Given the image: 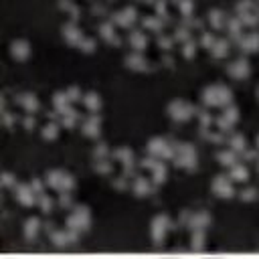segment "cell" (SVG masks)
Here are the masks:
<instances>
[{
  "mask_svg": "<svg viewBox=\"0 0 259 259\" xmlns=\"http://www.w3.org/2000/svg\"><path fill=\"white\" fill-rule=\"evenodd\" d=\"M233 101V91L227 87V85L221 83H213L207 85L203 89V103L205 105H213V107H225Z\"/></svg>",
  "mask_w": 259,
  "mask_h": 259,
  "instance_id": "obj_1",
  "label": "cell"
},
{
  "mask_svg": "<svg viewBox=\"0 0 259 259\" xmlns=\"http://www.w3.org/2000/svg\"><path fill=\"white\" fill-rule=\"evenodd\" d=\"M174 164L180 168H194L197 166V150L188 142L174 144Z\"/></svg>",
  "mask_w": 259,
  "mask_h": 259,
  "instance_id": "obj_2",
  "label": "cell"
},
{
  "mask_svg": "<svg viewBox=\"0 0 259 259\" xmlns=\"http://www.w3.org/2000/svg\"><path fill=\"white\" fill-rule=\"evenodd\" d=\"M45 182H47L49 186L57 188L59 192H63V190H73V186H75V178L69 174V172L59 170V168L47 170V174H45Z\"/></svg>",
  "mask_w": 259,
  "mask_h": 259,
  "instance_id": "obj_3",
  "label": "cell"
},
{
  "mask_svg": "<svg viewBox=\"0 0 259 259\" xmlns=\"http://www.w3.org/2000/svg\"><path fill=\"white\" fill-rule=\"evenodd\" d=\"M146 150H148V154H152V156H158L162 160H172L174 158V144H170L166 138H150L148 144H146Z\"/></svg>",
  "mask_w": 259,
  "mask_h": 259,
  "instance_id": "obj_4",
  "label": "cell"
},
{
  "mask_svg": "<svg viewBox=\"0 0 259 259\" xmlns=\"http://www.w3.org/2000/svg\"><path fill=\"white\" fill-rule=\"evenodd\" d=\"M89 225H91V213L87 207H75L67 217V229H73L77 233L87 231Z\"/></svg>",
  "mask_w": 259,
  "mask_h": 259,
  "instance_id": "obj_5",
  "label": "cell"
},
{
  "mask_svg": "<svg viewBox=\"0 0 259 259\" xmlns=\"http://www.w3.org/2000/svg\"><path fill=\"white\" fill-rule=\"evenodd\" d=\"M237 120H239V107H237V105H233V103L225 105V107H223V114H221V116H219V120H217L219 132H223V134L231 132Z\"/></svg>",
  "mask_w": 259,
  "mask_h": 259,
  "instance_id": "obj_6",
  "label": "cell"
},
{
  "mask_svg": "<svg viewBox=\"0 0 259 259\" xmlns=\"http://www.w3.org/2000/svg\"><path fill=\"white\" fill-rule=\"evenodd\" d=\"M168 114H170L172 120H176V122H186L194 114V107L184 99H172L170 105H168Z\"/></svg>",
  "mask_w": 259,
  "mask_h": 259,
  "instance_id": "obj_7",
  "label": "cell"
},
{
  "mask_svg": "<svg viewBox=\"0 0 259 259\" xmlns=\"http://www.w3.org/2000/svg\"><path fill=\"white\" fill-rule=\"evenodd\" d=\"M211 188L213 192L217 194L221 199H231L235 194V188H233V178L231 176H225V174H217L211 182Z\"/></svg>",
  "mask_w": 259,
  "mask_h": 259,
  "instance_id": "obj_8",
  "label": "cell"
},
{
  "mask_svg": "<svg viewBox=\"0 0 259 259\" xmlns=\"http://www.w3.org/2000/svg\"><path fill=\"white\" fill-rule=\"evenodd\" d=\"M12 192H14V199L20 205H25V207H33L39 201V194L35 192V188L31 186V182L29 184H14Z\"/></svg>",
  "mask_w": 259,
  "mask_h": 259,
  "instance_id": "obj_9",
  "label": "cell"
},
{
  "mask_svg": "<svg viewBox=\"0 0 259 259\" xmlns=\"http://www.w3.org/2000/svg\"><path fill=\"white\" fill-rule=\"evenodd\" d=\"M168 229H170V217H168V215H156L154 221H152V227H150L154 243H162L164 241Z\"/></svg>",
  "mask_w": 259,
  "mask_h": 259,
  "instance_id": "obj_10",
  "label": "cell"
},
{
  "mask_svg": "<svg viewBox=\"0 0 259 259\" xmlns=\"http://www.w3.org/2000/svg\"><path fill=\"white\" fill-rule=\"evenodd\" d=\"M136 16H138L136 6H124L122 10H118V12L112 14V23L118 25V27L128 29V27H132L136 23Z\"/></svg>",
  "mask_w": 259,
  "mask_h": 259,
  "instance_id": "obj_11",
  "label": "cell"
},
{
  "mask_svg": "<svg viewBox=\"0 0 259 259\" xmlns=\"http://www.w3.org/2000/svg\"><path fill=\"white\" fill-rule=\"evenodd\" d=\"M227 73L231 77H235V79H245L251 73V65H249V61L245 57H239V59H235V61H231L227 65Z\"/></svg>",
  "mask_w": 259,
  "mask_h": 259,
  "instance_id": "obj_12",
  "label": "cell"
},
{
  "mask_svg": "<svg viewBox=\"0 0 259 259\" xmlns=\"http://www.w3.org/2000/svg\"><path fill=\"white\" fill-rule=\"evenodd\" d=\"M237 45L243 53H253V51H259V33L251 31V33H245L237 39Z\"/></svg>",
  "mask_w": 259,
  "mask_h": 259,
  "instance_id": "obj_13",
  "label": "cell"
},
{
  "mask_svg": "<svg viewBox=\"0 0 259 259\" xmlns=\"http://www.w3.org/2000/svg\"><path fill=\"white\" fill-rule=\"evenodd\" d=\"M99 124H101V118L97 116V112H91L87 118L83 120L81 124V130L85 136H91V138H97L99 136Z\"/></svg>",
  "mask_w": 259,
  "mask_h": 259,
  "instance_id": "obj_14",
  "label": "cell"
},
{
  "mask_svg": "<svg viewBox=\"0 0 259 259\" xmlns=\"http://www.w3.org/2000/svg\"><path fill=\"white\" fill-rule=\"evenodd\" d=\"M10 55L18 61H25L29 55H31V45L27 39H14L10 43Z\"/></svg>",
  "mask_w": 259,
  "mask_h": 259,
  "instance_id": "obj_15",
  "label": "cell"
},
{
  "mask_svg": "<svg viewBox=\"0 0 259 259\" xmlns=\"http://www.w3.org/2000/svg\"><path fill=\"white\" fill-rule=\"evenodd\" d=\"M209 225H211V215H209L207 211L192 213L190 219H188V227H190L192 231H205Z\"/></svg>",
  "mask_w": 259,
  "mask_h": 259,
  "instance_id": "obj_16",
  "label": "cell"
},
{
  "mask_svg": "<svg viewBox=\"0 0 259 259\" xmlns=\"http://www.w3.org/2000/svg\"><path fill=\"white\" fill-rule=\"evenodd\" d=\"M128 43H130V47H132L134 51H144L148 47V37L144 31L140 29H132L128 35Z\"/></svg>",
  "mask_w": 259,
  "mask_h": 259,
  "instance_id": "obj_17",
  "label": "cell"
},
{
  "mask_svg": "<svg viewBox=\"0 0 259 259\" xmlns=\"http://www.w3.org/2000/svg\"><path fill=\"white\" fill-rule=\"evenodd\" d=\"M126 65L130 69H136V71H144L148 67V61L142 55V51H132L126 55Z\"/></svg>",
  "mask_w": 259,
  "mask_h": 259,
  "instance_id": "obj_18",
  "label": "cell"
},
{
  "mask_svg": "<svg viewBox=\"0 0 259 259\" xmlns=\"http://www.w3.org/2000/svg\"><path fill=\"white\" fill-rule=\"evenodd\" d=\"M61 31H63V37H65V41H67V43H71V45H77V43L81 41V37H83V33L79 31V27L73 23V20H71V23H65Z\"/></svg>",
  "mask_w": 259,
  "mask_h": 259,
  "instance_id": "obj_19",
  "label": "cell"
},
{
  "mask_svg": "<svg viewBox=\"0 0 259 259\" xmlns=\"http://www.w3.org/2000/svg\"><path fill=\"white\" fill-rule=\"evenodd\" d=\"M18 103L25 107L27 114H35L39 110V97L35 93H20L18 95Z\"/></svg>",
  "mask_w": 259,
  "mask_h": 259,
  "instance_id": "obj_20",
  "label": "cell"
},
{
  "mask_svg": "<svg viewBox=\"0 0 259 259\" xmlns=\"http://www.w3.org/2000/svg\"><path fill=\"white\" fill-rule=\"evenodd\" d=\"M99 35H101L107 43H112V45H120V39H118V35H116V29H114L112 20H107V23H101V25H99Z\"/></svg>",
  "mask_w": 259,
  "mask_h": 259,
  "instance_id": "obj_21",
  "label": "cell"
},
{
  "mask_svg": "<svg viewBox=\"0 0 259 259\" xmlns=\"http://www.w3.org/2000/svg\"><path fill=\"white\" fill-rule=\"evenodd\" d=\"M229 176L233 180H237V182H247L249 180V170H247V166L243 162H235L231 166V174Z\"/></svg>",
  "mask_w": 259,
  "mask_h": 259,
  "instance_id": "obj_22",
  "label": "cell"
},
{
  "mask_svg": "<svg viewBox=\"0 0 259 259\" xmlns=\"http://www.w3.org/2000/svg\"><path fill=\"white\" fill-rule=\"evenodd\" d=\"M132 190L138 194V197H146L152 190V184L146 176H134V182H132Z\"/></svg>",
  "mask_w": 259,
  "mask_h": 259,
  "instance_id": "obj_23",
  "label": "cell"
},
{
  "mask_svg": "<svg viewBox=\"0 0 259 259\" xmlns=\"http://www.w3.org/2000/svg\"><path fill=\"white\" fill-rule=\"evenodd\" d=\"M225 29H227V33L237 41L241 37V29H243V23L239 20V16H229L227 20H225Z\"/></svg>",
  "mask_w": 259,
  "mask_h": 259,
  "instance_id": "obj_24",
  "label": "cell"
},
{
  "mask_svg": "<svg viewBox=\"0 0 259 259\" xmlns=\"http://www.w3.org/2000/svg\"><path fill=\"white\" fill-rule=\"evenodd\" d=\"M209 51H211L213 57H217V59L227 57V55H229V41H227V39H217V41L213 43V47H211Z\"/></svg>",
  "mask_w": 259,
  "mask_h": 259,
  "instance_id": "obj_25",
  "label": "cell"
},
{
  "mask_svg": "<svg viewBox=\"0 0 259 259\" xmlns=\"http://www.w3.org/2000/svg\"><path fill=\"white\" fill-rule=\"evenodd\" d=\"M83 103H85V107H87L89 112H97L101 107V97L95 91H87V93H83Z\"/></svg>",
  "mask_w": 259,
  "mask_h": 259,
  "instance_id": "obj_26",
  "label": "cell"
},
{
  "mask_svg": "<svg viewBox=\"0 0 259 259\" xmlns=\"http://www.w3.org/2000/svg\"><path fill=\"white\" fill-rule=\"evenodd\" d=\"M209 23H211V27L213 29H223L225 27V20H227V16L223 14V10H219V8H213V10H209Z\"/></svg>",
  "mask_w": 259,
  "mask_h": 259,
  "instance_id": "obj_27",
  "label": "cell"
},
{
  "mask_svg": "<svg viewBox=\"0 0 259 259\" xmlns=\"http://www.w3.org/2000/svg\"><path fill=\"white\" fill-rule=\"evenodd\" d=\"M217 158H219V162L223 164V166H233L235 162H239V160H237V152H235V150L233 148H225V150H221V152L217 154Z\"/></svg>",
  "mask_w": 259,
  "mask_h": 259,
  "instance_id": "obj_28",
  "label": "cell"
},
{
  "mask_svg": "<svg viewBox=\"0 0 259 259\" xmlns=\"http://www.w3.org/2000/svg\"><path fill=\"white\" fill-rule=\"evenodd\" d=\"M144 27L152 33H160L162 31V18L158 14H150V16L144 18Z\"/></svg>",
  "mask_w": 259,
  "mask_h": 259,
  "instance_id": "obj_29",
  "label": "cell"
},
{
  "mask_svg": "<svg viewBox=\"0 0 259 259\" xmlns=\"http://www.w3.org/2000/svg\"><path fill=\"white\" fill-rule=\"evenodd\" d=\"M166 176H168V170H166V164L160 160L154 168H152V180H154V184H160V182H164L166 180Z\"/></svg>",
  "mask_w": 259,
  "mask_h": 259,
  "instance_id": "obj_30",
  "label": "cell"
},
{
  "mask_svg": "<svg viewBox=\"0 0 259 259\" xmlns=\"http://www.w3.org/2000/svg\"><path fill=\"white\" fill-rule=\"evenodd\" d=\"M229 146L235 150L237 154H241L243 150L247 148V140H245V136H243V134H233V136H231V140H229Z\"/></svg>",
  "mask_w": 259,
  "mask_h": 259,
  "instance_id": "obj_31",
  "label": "cell"
},
{
  "mask_svg": "<svg viewBox=\"0 0 259 259\" xmlns=\"http://www.w3.org/2000/svg\"><path fill=\"white\" fill-rule=\"evenodd\" d=\"M53 105H55V110H57V112H61L63 107L71 105V99H69L67 91H57V93L53 95Z\"/></svg>",
  "mask_w": 259,
  "mask_h": 259,
  "instance_id": "obj_32",
  "label": "cell"
},
{
  "mask_svg": "<svg viewBox=\"0 0 259 259\" xmlns=\"http://www.w3.org/2000/svg\"><path fill=\"white\" fill-rule=\"evenodd\" d=\"M39 229H41V221H39L37 217H31V219H27V223H25V235L29 237V239H33V237H37Z\"/></svg>",
  "mask_w": 259,
  "mask_h": 259,
  "instance_id": "obj_33",
  "label": "cell"
},
{
  "mask_svg": "<svg viewBox=\"0 0 259 259\" xmlns=\"http://www.w3.org/2000/svg\"><path fill=\"white\" fill-rule=\"evenodd\" d=\"M59 134V126L55 122H49L43 126V138H47V140H55Z\"/></svg>",
  "mask_w": 259,
  "mask_h": 259,
  "instance_id": "obj_34",
  "label": "cell"
},
{
  "mask_svg": "<svg viewBox=\"0 0 259 259\" xmlns=\"http://www.w3.org/2000/svg\"><path fill=\"white\" fill-rule=\"evenodd\" d=\"M39 207H41V211L43 213H51L53 211V199L49 197V194H45V192H43V194H39Z\"/></svg>",
  "mask_w": 259,
  "mask_h": 259,
  "instance_id": "obj_35",
  "label": "cell"
},
{
  "mask_svg": "<svg viewBox=\"0 0 259 259\" xmlns=\"http://www.w3.org/2000/svg\"><path fill=\"white\" fill-rule=\"evenodd\" d=\"M77 47H79L83 53H91V51L95 49V41H93L91 37H85V35H83L81 41L77 43Z\"/></svg>",
  "mask_w": 259,
  "mask_h": 259,
  "instance_id": "obj_36",
  "label": "cell"
},
{
  "mask_svg": "<svg viewBox=\"0 0 259 259\" xmlns=\"http://www.w3.org/2000/svg\"><path fill=\"white\" fill-rule=\"evenodd\" d=\"M205 247V231H192V249L201 251Z\"/></svg>",
  "mask_w": 259,
  "mask_h": 259,
  "instance_id": "obj_37",
  "label": "cell"
},
{
  "mask_svg": "<svg viewBox=\"0 0 259 259\" xmlns=\"http://www.w3.org/2000/svg\"><path fill=\"white\" fill-rule=\"evenodd\" d=\"M176 4H178V10L182 12L184 18H188L192 14V10H194V0H178Z\"/></svg>",
  "mask_w": 259,
  "mask_h": 259,
  "instance_id": "obj_38",
  "label": "cell"
},
{
  "mask_svg": "<svg viewBox=\"0 0 259 259\" xmlns=\"http://www.w3.org/2000/svg\"><path fill=\"white\" fill-rule=\"evenodd\" d=\"M237 16H239V20H241L243 25H247V27H253V25H257V23H259V18H257V16L253 14V10H247V12H239Z\"/></svg>",
  "mask_w": 259,
  "mask_h": 259,
  "instance_id": "obj_39",
  "label": "cell"
},
{
  "mask_svg": "<svg viewBox=\"0 0 259 259\" xmlns=\"http://www.w3.org/2000/svg\"><path fill=\"white\" fill-rule=\"evenodd\" d=\"M95 170H97V172H103V174H105V172H110V170H112V162L107 160V156H105V158H97V160H95Z\"/></svg>",
  "mask_w": 259,
  "mask_h": 259,
  "instance_id": "obj_40",
  "label": "cell"
},
{
  "mask_svg": "<svg viewBox=\"0 0 259 259\" xmlns=\"http://www.w3.org/2000/svg\"><path fill=\"white\" fill-rule=\"evenodd\" d=\"M194 53H197V43H194L192 39L184 41V47H182V55H184V57H192Z\"/></svg>",
  "mask_w": 259,
  "mask_h": 259,
  "instance_id": "obj_41",
  "label": "cell"
},
{
  "mask_svg": "<svg viewBox=\"0 0 259 259\" xmlns=\"http://www.w3.org/2000/svg\"><path fill=\"white\" fill-rule=\"evenodd\" d=\"M215 41H217V39L213 37V33H209V31H203V33H201V45H203V47L211 49Z\"/></svg>",
  "mask_w": 259,
  "mask_h": 259,
  "instance_id": "obj_42",
  "label": "cell"
},
{
  "mask_svg": "<svg viewBox=\"0 0 259 259\" xmlns=\"http://www.w3.org/2000/svg\"><path fill=\"white\" fill-rule=\"evenodd\" d=\"M174 39L176 41H188L190 39V33H188V29L184 27V25H180V27H176V31H174Z\"/></svg>",
  "mask_w": 259,
  "mask_h": 259,
  "instance_id": "obj_43",
  "label": "cell"
},
{
  "mask_svg": "<svg viewBox=\"0 0 259 259\" xmlns=\"http://www.w3.org/2000/svg\"><path fill=\"white\" fill-rule=\"evenodd\" d=\"M65 91H67V95H69V99H71V101L83 99V95H81V89L77 87V85H71V87H67V89H65Z\"/></svg>",
  "mask_w": 259,
  "mask_h": 259,
  "instance_id": "obj_44",
  "label": "cell"
},
{
  "mask_svg": "<svg viewBox=\"0 0 259 259\" xmlns=\"http://www.w3.org/2000/svg\"><path fill=\"white\" fill-rule=\"evenodd\" d=\"M59 203H61L63 207H71V205H73V199H71V190H63V192L59 194Z\"/></svg>",
  "mask_w": 259,
  "mask_h": 259,
  "instance_id": "obj_45",
  "label": "cell"
},
{
  "mask_svg": "<svg viewBox=\"0 0 259 259\" xmlns=\"http://www.w3.org/2000/svg\"><path fill=\"white\" fill-rule=\"evenodd\" d=\"M172 39H174V37H168V35H164V33H162V35L158 37V45H160L162 49H166V51H168V49L172 47Z\"/></svg>",
  "mask_w": 259,
  "mask_h": 259,
  "instance_id": "obj_46",
  "label": "cell"
},
{
  "mask_svg": "<svg viewBox=\"0 0 259 259\" xmlns=\"http://www.w3.org/2000/svg\"><path fill=\"white\" fill-rule=\"evenodd\" d=\"M253 8V0H239L237 2V12H247Z\"/></svg>",
  "mask_w": 259,
  "mask_h": 259,
  "instance_id": "obj_47",
  "label": "cell"
},
{
  "mask_svg": "<svg viewBox=\"0 0 259 259\" xmlns=\"http://www.w3.org/2000/svg\"><path fill=\"white\" fill-rule=\"evenodd\" d=\"M93 154H95L97 158H105V156H107V144L99 142V144L93 148Z\"/></svg>",
  "mask_w": 259,
  "mask_h": 259,
  "instance_id": "obj_48",
  "label": "cell"
},
{
  "mask_svg": "<svg viewBox=\"0 0 259 259\" xmlns=\"http://www.w3.org/2000/svg\"><path fill=\"white\" fill-rule=\"evenodd\" d=\"M75 120H77V114H71V116H61V124L65 128H73L75 126Z\"/></svg>",
  "mask_w": 259,
  "mask_h": 259,
  "instance_id": "obj_49",
  "label": "cell"
},
{
  "mask_svg": "<svg viewBox=\"0 0 259 259\" xmlns=\"http://www.w3.org/2000/svg\"><path fill=\"white\" fill-rule=\"evenodd\" d=\"M2 184L4 186H14L16 184V178H14L12 172H2Z\"/></svg>",
  "mask_w": 259,
  "mask_h": 259,
  "instance_id": "obj_50",
  "label": "cell"
},
{
  "mask_svg": "<svg viewBox=\"0 0 259 259\" xmlns=\"http://www.w3.org/2000/svg\"><path fill=\"white\" fill-rule=\"evenodd\" d=\"M239 197H241L243 201H253V199H255V188H253V186H247L245 190H241Z\"/></svg>",
  "mask_w": 259,
  "mask_h": 259,
  "instance_id": "obj_51",
  "label": "cell"
},
{
  "mask_svg": "<svg viewBox=\"0 0 259 259\" xmlns=\"http://www.w3.org/2000/svg\"><path fill=\"white\" fill-rule=\"evenodd\" d=\"M31 186L35 188L37 194H43V192H45V190H43V180H41V178H33V180H31Z\"/></svg>",
  "mask_w": 259,
  "mask_h": 259,
  "instance_id": "obj_52",
  "label": "cell"
},
{
  "mask_svg": "<svg viewBox=\"0 0 259 259\" xmlns=\"http://www.w3.org/2000/svg\"><path fill=\"white\" fill-rule=\"evenodd\" d=\"M2 120H4V126H6V128H10V126H12V114L6 110V107L2 110Z\"/></svg>",
  "mask_w": 259,
  "mask_h": 259,
  "instance_id": "obj_53",
  "label": "cell"
},
{
  "mask_svg": "<svg viewBox=\"0 0 259 259\" xmlns=\"http://www.w3.org/2000/svg\"><path fill=\"white\" fill-rule=\"evenodd\" d=\"M23 124H25V128H27V130L35 128V118H33V114H27V118L23 120Z\"/></svg>",
  "mask_w": 259,
  "mask_h": 259,
  "instance_id": "obj_54",
  "label": "cell"
},
{
  "mask_svg": "<svg viewBox=\"0 0 259 259\" xmlns=\"http://www.w3.org/2000/svg\"><path fill=\"white\" fill-rule=\"evenodd\" d=\"M255 144H257V150H259V136L255 138Z\"/></svg>",
  "mask_w": 259,
  "mask_h": 259,
  "instance_id": "obj_55",
  "label": "cell"
},
{
  "mask_svg": "<svg viewBox=\"0 0 259 259\" xmlns=\"http://www.w3.org/2000/svg\"><path fill=\"white\" fill-rule=\"evenodd\" d=\"M142 2H154V0H142Z\"/></svg>",
  "mask_w": 259,
  "mask_h": 259,
  "instance_id": "obj_56",
  "label": "cell"
},
{
  "mask_svg": "<svg viewBox=\"0 0 259 259\" xmlns=\"http://www.w3.org/2000/svg\"><path fill=\"white\" fill-rule=\"evenodd\" d=\"M257 170H259V158H257Z\"/></svg>",
  "mask_w": 259,
  "mask_h": 259,
  "instance_id": "obj_57",
  "label": "cell"
},
{
  "mask_svg": "<svg viewBox=\"0 0 259 259\" xmlns=\"http://www.w3.org/2000/svg\"><path fill=\"white\" fill-rule=\"evenodd\" d=\"M257 97H259V87H257Z\"/></svg>",
  "mask_w": 259,
  "mask_h": 259,
  "instance_id": "obj_58",
  "label": "cell"
}]
</instances>
